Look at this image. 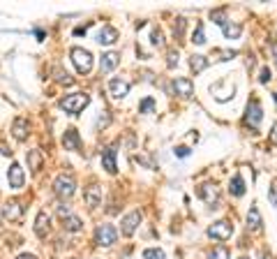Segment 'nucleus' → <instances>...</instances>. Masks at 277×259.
I'll use <instances>...</instances> for the list:
<instances>
[{
    "label": "nucleus",
    "instance_id": "nucleus-21",
    "mask_svg": "<svg viewBox=\"0 0 277 259\" xmlns=\"http://www.w3.org/2000/svg\"><path fill=\"white\" fill-rule=\"evenodd\" d=\"M229 192L233 194V197H243V194H245V181H243V176H240V173H236V176L231 178Z\"/></svg>",
    "mask_w": 277,
    "mask_h": 259
},
{
    "label": "nucleus",
    "instance_id": "nucleus-32",
    "mask_svg": "<svg viewBox=\"0 0 277 259\" xmlns=\"http://www.w3.org/2000/svg\"><path fill=\"white\" fill-rule=\"evenodd\" d=\"M211 17L215 19V23H217V26H224V23H227V17H224V12H212Z\"/></svg>",
    "mask_w": 277,
    "mask_h": 259
},
{
    "label": "nucleus",
    "instance_id": "nucleus-11",
    "mask_svg": "<svg viewBox=\"0 0 277 259\" xmlns=\"http://www.w3.org/2000/svg\"><path fill=\"white\" fill-rule=\"evenodd\" d=\"M7 178H10V188H14V190H21L23 188V181H26V173H23V169H21V164H12L10 169H7Z\"/></svg>",
    "mask_w": 277,
    "mask_h": 259
},
{
    "label": "nucleus",
    "instance_id": "nucleus-34",
    "mask_svg": "<svg viewBox=\"0 0 277 259\" xmlns=\"http://www.w3.org/2000/svg\"><path fill=\"white\" fill-rule=\"evenodd\" d=\"M182 28H185V19H178V26L173 23V35H176V37H180V35H182Z\"/></svg>",
    "mask_w": 277,
    "mask_h": 259
},
{
    "label": "nucleus",
    "instance_id": "nucleus-39",
    "mask_svg": "<svg viewBox=\"0 0 277 259\" xmlns=\"http://www.w3.org/2000/svg\"><path fill=\"white\" fill-rule=\"evenodd\" d=\"M270 199H273V204L277 206V185L275 188H270Z\"/></svg>",
    "mask_w": 277,
    "mask_h": 259
},
{
    "label": "nucleus",
    "instance_id": "nucleus-24",
    "mask_svg": "<svg viewBox=\"0 0 277 259\" xmlns=\"http://www.w3.org/2000/svg\"><path fill=\"white\" fill-rule=\"evenodd\" d=\"M42 162H44V157H42V151H30L28 153V164L33 172H39L42 169Z\"/></svg>",
    "mask_w": 277,
    "mask_h": 259
},
{
    "label": "nucleus",
    "instance_id": "nucleus-15",
    "mask_svg": "<svg viewBox=\"0 0 277 259\" xmlns=\"http://www.w3.org/2000/svg\"><path fill=\"white\" fill-rule=\"evenodd\" d=\"M118 63H120V56H118L115 51H109V53H104L102 60H99V69H102L104 74H109V72H114V69L118 68Z\"/></svg>",
    "mask_w": 277,
    "mask_h": 259
},
{
    "label": "nucleus",
    "instance_id": "nucleus-9",
    "mask_svg": "<svg viewBox=\"0 0 277 259\" xmlns=\"http://www.w3.org/2000/svg\"><path fill=\"white\" fill-rule=\"evenodd\" d=\"M141 220H144V215H141V211H132V213H127L123 218V227H120V231H123L125 236H132L134 231L139 229V224H141Z\"/></svg>",
    "mask_w": 277,
    "mask_h": 259
},
{
    "label": "nucleus",
    "instance_id": "nucleus-33",
    "mask_svg": "<svg viewBox=\"0 0 277 259\" xmlns=\"http://www.w3.org/2000/svg\"><path fill=\"white\" fill-rule=\"evenodd\" d=\"M169 68H176L178 65V51H169V60H166Z\"/></svg>",
    "mask_w": 277,
    "mask_h": 259
},
{
    "label": "nucleus",
    "instance_id": "nucleus-35",
    "mask_svg": "<svg viewBox=\"0 0 277 259\" xmlns=\"http://www.w3.org/2000/svg\"><path fill=\"white\" fill-rule=\"evenodd\" d=\"M259 81H261V84H268V81H270V69H268V68L261 69V74H259Z\"/></svg>",
    "mask_w": 277,
    "mask_h": 259
},
{
    "label": "nucleus",
    "instance_id": "nucleus-17",
    "mask_svg": "<svg viewBox=\"0 0 277 259\" xmlns=\"http://www.w3.org/2000/svg\"><path fill=\"white\" fill-rule=\"evenodd\" d=\"M83 199H86L88 206H99V204H102V188L90 185V188L83 192Z\"/></svg>",
    "mask_w": 277,
    "mask_h": 259
},
{
    "label": "nucleus",
    "instance_id": "nucleus-4",
    "mask_svg": "<svg viewBox=\"0 0 277 259\" xmlns=\"http://www.w3.org/2000/svg\"><path fill=\"white\" fill-rule=\"evenodd\" d=\"M95 241H97V245L109 248V245H114L115 241H118V229H115L114 224H99L95 229Z\"/></svg>",
    "mask_w": 277,
    "mask_h": 259
},
{
    "label": "nucleus",
    "instance_id": "nucleus-6",
    "mask_svg": "<svg viewBox=\"0 0 277 259\" xmlns=\"http://www.w3.org/2000/svg\"><path fill=\"white\" fill-rule=\"evenodd\" d=\"M261 118H263V109H261V102H259L257 97H252L247 102V116H245V123L249 127H254L257 130L259 123H261Z\"/></svg>",
    "mask_w": 277,
    "mask_h": 259
},
{
    "label": "nucleus",
    "instance_id": "nucleus-7",
    "mask_svg": "<svg viewBox=\"0 0 277 259\" xmlns=\"http://www.w3.org/2000/svg\"><path fill=\"white\" fill-rule=\"evenodd\" d=\"M199 197L203 199L206 204H211L212 208L220 204V190H217V185L215 183H203V185H199Z\"/></svg>",
    "mask_w": 277,
    "mask_h": 259
},
{
    "label": "nucleus",
    "instance_id": "nucleus-45",
    "mask_svg": "<svg viewBox=\"0 0 277 259\" xmlns=\"http://www.w3.org/2000/svg\"><path fill=\"white\" fill-rule=\"evenodd\" d=\"M266 259H268V257H266Z\"/></svg>",
    "mask_w": 277,
    "mask_h": 259
},
{
    "label": "nucleus",
    "instance_id": "nucleus-14",
    "mask_svg": "<svg viewBox=\"0 0 277 259\" xmlns=\"http://www.w3.org/2000/svg\"><path fill=\"white\" fill-rule=\"evenodd\" d=\"M115 155H118V151H115V146H109L104 153H102V167H104L109 173H115L118 172V164H115Z\"/></svg>",
    "mask_w": 277,
    "mask_h": 259
},
{
    "label": "nucleus",
    "instance_id": "nucleus-38",
    "mask_svg": "<svg viewBox=\"0 0 277 259\" xmlns=\"http://www.w3.org/2000/svg\"><path fill=\"white\" fill-rule=\"evenodd\" d=\"M270 141H273V144H277V123L273 125V130H270Z\"/></svg>",
    "mask_w": 277,
    "mask_h": 259
},
{
    "label": "nucleus",
    "instance_id": "nucleus-29",
    "mask_svg": "<svg viewBox=\"0 0 277 259\" xmlns=\"http://www.w3.org/2000/svg\"><path fill=\"white\" fill-rule=\"evenodd\" d=\"M144 259H164V252L157 248H148L144 250Z\"/></svg>",
    "mask_w": 277,
    "mask_h": 259
},
{
    "label": "nucleus",
    "instance_id": "nucleus-13",
    "mask_svg": "<svg viewBox=\"0 0 277 259\" xmlns=\"http://www.w3.org/2000/svg\"><path fill=\"white\" fill-rule=\"evenodd\" d=\"M173 93L180 95V97H192L194 95V84H192L190 79L178 77L176 81H173Z\"/></svg>",
    "mask_w": 277,
    "mask_h": 259
},
{
    "label": "nucleus",
    "instance_id": "nucleus-27",
    "mask_svg": "<svg viewBox=\"0 0 277 259\" xmlns=\"http://www.w3.org/2000/svg\"><path fill=\"white\" fill-rule=\"evenodd\" d=\"M53 74H56V81H58V84H65V86H72V84H74V79L69 77L67 72H63L60 68H58L56 72H53Z\"/></svg>",
    "mask_w": 277,
    "mask_h": 259
},
{
    "label": "nucleus",
    "instance_id": "nucleus-43",
    "mask_svg": "<svg viewBox=\"0 0 277 259\" xmlns=\"http://www.w3.org/2000/svg\"><path fill=\"white\" fill-rule=\"evenodd\" d=\"M273 97H275V104H277V93H275V95H273Z\"/></svg>",
    "mask_w": 277,
    "mask_h": 259
},
{
    "label": "nucleus",
    "instance_id": "nucleus-10",
    "mask_svg": "<svg viewBox=\"0 0 277 259\" xmlns=\"http://www.w3.org/2000/svg\"><path fill=\"white\" fill-rule=\"evenodd\" d=\"M109 93H111V97H115V100H123L127 93H130V81H125V79H111L109 81Z\"/></svg>",
    "mask_w": 277,
    "mask_h": 259
},
{
    "label": "nucleus",
    "instance_id": "nucleus-2",
    "mask_svg": "<svg viewBox=\"0 0 277 259\" xmlns=\"http://www.w3.org/2000/svg\"><path fill=\"white\" fill-rule=\"evenodd\" d=\"M88 102H90V97H88L86 93H74V95L63 97V100H60V106L65 109V114L77 116L79 111H83V109H86Z\"/></svg>",
    "mask_w": 277,
    "mask_h": 259
},
{
    "label": "nucleus",
    "instance_id": "nucleus-19",
    "mask_svg": "<svg viewBox=\"0 0 277 259\" xmlns=\"http://www.w3.org/2000/svg\"><path fill=\"white\" fill-rule=\"evenodd\" d=\"M115 39H118V30L111 28V26H104V28L99 30V35H97L99 44H114Z\"/></svg>",
    "mask_w": 277,
    "mask_h": 259
},
{
    "label": "nucleus",
    "instance_id": "nucleus-25",
    "mask_svg": "<svg viewBox=\"0 0 277 259\" xmlns=\"http://www.w3.org/2000/svg\"><path fill=\"white\" fill-rule=\"evenodd\" d=\"M222 30H224V35H227V37H238L240 33H243V26H238V23H236V26H229V23H224V26H222Z\"/></svg>",
    "mask_w": 277,
    "mask_h": 259
},
{
    "label": "nucleus",
    "instance_id": "nucleus-16",
    "mask_svg": "<svg viewBox=\"0 0 277 259\" xmlns=\"http://www.w3.org/2000/svg\"><path fill=\"white\" fill-rule=\"evenodd\" d=\"M12 135H14V139L16 141H26L28 139V121L26 118H16L14 121V125H12Z\"/></svg>",
    "mask_w": 277,
    "mask_h": 259
},
{
    "label": "nucleus",
    "instance_id": "nucleus-44",
    "mask_svg": "<svg viewBox=\"0 0 277 259\" xmlns=\"http://www.w3.org/2000/svg\"><path fill=\"white\" fill-rule=\"evenodd\" d=\"M238 259H249V257H238Z\"/></svg>",
    "mask_w": 277,
    "mask_h": 259
},
{
    "label": "nucleus",
    "instance_id": "nucleus-37",
    "mask_svg": "<svg viewBox=\"0 0 277 259\" xmlns=\"http://www.w3.org/2000/svg\"><path fill=\"white\" fill-rule=\"evenodd\" d=\"M104 125H109V116H106V111H104V116L97 118V127H104Z\"/></svg>",
    "mask_w": 277,
    "mask_h": 259
},
{
    "label": "nucleus",
    "instance_id": "nucleus-20",
    "mask_svg": "<svg viewBox=\"0 0 277 259\" xmlns=\"http://www.w3.org/2000/svg\"><path fill=\"white\" fill-rule=\"evenodd\" d=\"M261 224H263V220H261V213H259L257 206H252L247 213V229L252 231H259L261 229Z\"/></svg>",
    "mask_w": 277,
    "mask_h": 259
},
{
    "label": "nucleus",
    "instance_id": "nucleus-30",
    "mask_svg": "<svg viewBox=\"0 0 277 259\" xmlns=\"http://www.w3.org/2000/svg\"><path fill=\"white\" fill-rule=\"evenodd\" d=\"M150 42H153L155 47H162V44H164L162 30H153V33H150Z\"/></svg>",
    "mask_w": 277,
    "mask_h": 259
},
{
    "label": "nucleus",
    "instance_id": "nucleus-31",
    "mask_svg": "<svg viewBox=\"0 0 277 259\" xmlns=\"http://www.w3.org/2000/svg\"><path fill=\"white\" fill-rule=\"evenodd\" d=\"M194 44H206V35H203V23L196 26V33H194Z\"/></svg>",
    "mask_w": 277,
    "mask_h": 259
},
{
    "label": "nucleus",
    "instance_id": "nucleus-26",
    "mask_svg": "<svg viewBox=\"0 0 277 259\" xmlns=\"http://www.w3.org/2000/svg\"><path fill=\"white\" fill-rule=\"evenodd\" d=\"M208 259H229V250L224 248V245H217V248H212Z\"/></svg>",
    "mask_w": 277,
    "mask_h": 259
},
{
    "label": "nucleus",
    "instance_id": "nucleus-18",
    "mask_svg": "<svg viewBox=\"0 0 277 259\" xmlns=\"http://www.w3.org/2000/svg\"><path fill=\"white\" fill-rule=\"evenodd\" d=\"M47 231H49V213L39 211L37 218H35V234L37 236H47Z\"/></svg>",
    "mask_w": 277,
    "mask_h": 259
},
{
    "label": "nucleus",
    "instance_id": "nucleus-28",
    "mask_svg": "<svg viewBox=\"0 0 277 259\" xmlns=\"http://www.w3.org/2000/svg\"><path fill=\"white\" fill-rule=\"evenodd\" d=\"M155 109V100L153 97H146L144 102L139 104V114H148V111H153Z\"/></svg>",
    "mask_w": 277,
    "mask_h": 259
},
{
    "label": "nucleus",
    "instance_id": "nucleus-42",
    "mask_svg": "<svg viewBox=\"0 0 277 259\" xmlns=\"http://www.w3.org/2000/svg\"><path fill=\"white\" fill-rule=\"evenodd\" d=\"M19 259H37L35 255H28V252H23V255H19Z\"/></svg>",
    "mask_w": 277,
    "mask_h": 259
},
{
    "label": "nucleus",
    "instance_id": "nucleus-22",
    "mask_svg": "<svg viewBox=\"0 0 277 259\" xmlns=\"http://www.w3.org/2000/svg\"><path fill=\"white\" fill-rule=\"evenodd\" d=\"M208 65H211V63H208V58H206V56H199V53H196V56L190 58V68H192V72H194V74L203 72Z\"/></svg>",
    "mask_w": 277,
    "mask_h": 259
},
{
    "label": "nucleus",
    "instance_id": "nucleus-12",
    "mask_svg": "<svg viewBox=\"0 0 277 259\" xmlns=\"http://www.w3.org/2000/svg\"><path fill=\"white\" fill-rule=\"evenodd\" d=\"M63 146H65V151H81V137L74 127H69L65 130V135H63Z\"/></svg>",
    "mask_w": 277,
    "mask_h": 259
},
{
    "label": "nucleus",
    "instance_id": "nucleus-36",
    "mask_svg": "<svg viewBox=\"0 0 277 259\" xmlns=\"http://www.w3.org/2000/svg\"><path fill=\"white\" fill-rule=\"evenodd\" d=\"M176 155H178V157H187V155H190V148H187V146H178V148H176Z\"/></svg>",
    "mask_w": 277,
    "mask_h": 259
},
{
    "label": "nucleus",
    "instance_id": "nucleus-40",
    "mask_svg": "<svg viewBox=\"0 0 277 259\" xmlns=\"http://www.w3.org/2000/svg\"><path fill=\"white\" fill-rule=\"evenodd\" d=\"M10 153H12L10 148H7V146H5L2 141H0V155H10Z\"/></svg>",
    "mask_w": 277,
    "mask_h": 259
},
{
    "label": "nucleus",
    "instance_id": "nucleus-1",
    "mask_svg": "<svg viewBox=\"0 0 277 259\" xmlns=\"http://www.w3.org/2000/svg\"><path fill=\"white\" fill-rule=\"evenodd\" d=\"M69 56H72V63H74V68H77L79 74H88V72L93 69V53H90L88 49L74 47L69 51Z\"/></svg>",
    "mask_w": 277,
    "mask_h": 259
},
{
    "label": "nucleus",
    "instance_id": "nucleus-3",
    "mask_svg": "<svg viewBox=\"0 0 277 259\" xmlns=\"http://www.w3.org/2000/svg\"><path fill=\"white\" fill-rule=\"evenodd\" d=\"M53 192H56L60 199H69L74 192H77V183L72 176H65V173H60L56 181H53Z\"/></svg>",
    "mask_w": 277,
    "mask_h": 259
},
{
    "label": "nucleus",
    "instance_id": "nucleus-23",
    "mask_svg": "<svg viewBox=\"0 0 277 259\" xmlns=\"http://www.w3.org/2000/svg\"><path fill=\"white\" fill-rule=\"evenodd\" d=\"M63 224H65L67 231H81L83 229V222L79 220L77 215H67V218H63Z\"/></svg>",
    "mask_w": 277,
    "mask_h": 259
},
{
    "label": "nucleus",
    "instance_id": "nucleus-41",
    "mask_svg": "<svg viewBox=\"0 0 277 259\" xmlns=\"http://www.w3.org/2000/svg\"><path fill=\"white\" fill-rule=\"evenodd\" d=\"M270 51H273V58H275V65H277V42L270 44Z\"/></svg>",
    "mask_w": 277,
    "mask_h": 259
},
{
    "label": "nucleus",
    "instance_id": "nucleus-5",
    "mask_svg": "<svg viewBox=\"0 0 277 259\" xmlns=\"http://www.w3.org/2000/svg\"><path fill=\"white\" fill-rule=\"evenodd\" d=\"M233 234V224L229 220H217L208 227V236L215 241H229Z\"/></svg>",
    "mask_w": 277,
    "mask_h": 259
},
{
    "label": "nucleus",
    "instance_id": "nucleus-8",
    "mask_svg": "<svg viewBox=\"0 0 277 259\" xmlns=\"http://www.w3.org/2000/svg\"><path fill=\"white\" fill-rule=\"evenodd\" d=\"M0 215H2L5 220L16 222V220H21V215H23V206H21V202H16V199H10V202L2 204Z\"/></svg>",
    "mask_w": 277,
    "mask_h": 259
}]
</instances>
